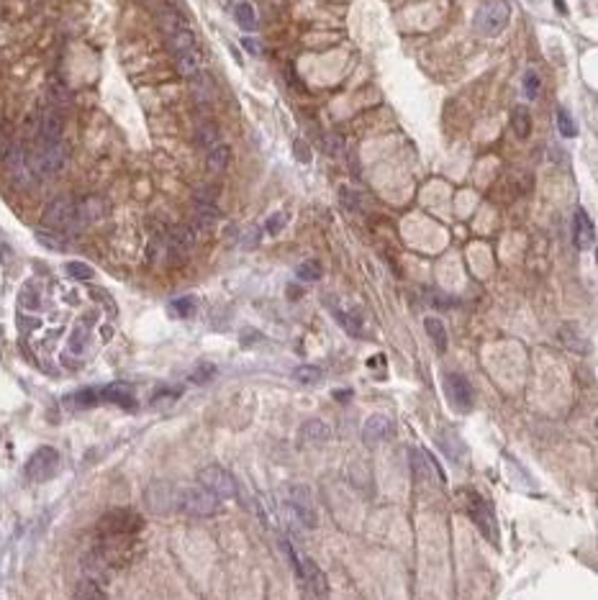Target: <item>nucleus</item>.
Wrapping results in <instances>:
<instances>
[{
  "instance_id": "obj_1",
  "label": "nucleus",
  "mask_w": 598,
  "mask_h": 600,
  "mask_svg": "<svg viewBox=\"0 0 598 600\" xmlns=\"http://www.w3.org/2000/svg\"><path fill=\"white\" fill-rule=\"evenodd\" d=\"M144 529V518L131 508H113L98 521V537L113 539V537H136Z\"/></svg>"
},
{
  "instance_id": "obj_2",
  "label": "nucleus",
  "mask_w": 598,
  "mask_h": 600,
  "mask_svg": "<svg viewBox=\"0 0 598 600\" xmlns=\"http://www.w3.org/2000/svg\"><path fill=\"white\" fill-rule=\"evenodd\" d=\"M70 162V147L65 141H41L39 149L31 154V165L36 177H49V175H59Z\"/></svg>"
},
{
  "instance_id": "obj_3",
  "label": "nucleus",
  "mask_w": 598,
  "mask_h": 600,
  "mask_svg": "<svg viewBox=\"0 0 598 600\" xmlns=\"http://www.w3.org/2000/svg\"><path fill=\"white\" fill-rule=\"evenodd\" d=\"M463 495H468V498H465V511H468V516L473 518L475 529L480 531L490 544H498V524H495L490 503L475 490H465Z\"/></svg>"
},
{
  "instance_id": "obj_4",
  "label": "nucleus",
  "mask_w": 598,
  "mask_h": 600,
  "mask_svg": "<svg viewBox=\"0 0 598 600\" xmlns=\"http://www.w3.org/2000/svg\"><path fill=\"white\" fill-rule=\"evenodd\" d=\"M144 503L155 516H167V513L177 511L180 505V490L167 482V480H155L149 482L147 490H144Z\"/></svg>"
},
{
  "instance_id": "obj_5",
  "label": "nucleus",
  "mask_w": 598,
  "mask_h": 600,
  "mask_svg": "<svg viewBox=\"0 0 598 600\" xmlns=\"http://www.w3.org/2000/svg\"><path fill=\"white\" fill-rule=\"evenodd\" d=\"M508 21H511V8L506 0H488L475 13V31H480L483 36H495L506 29Z\"/></svg>"
},
{
  "instance_id": "obj_6",
  "label": "nucleus",
  "mask_w": 598,
  "mask_h": 600,
  "mask_svg": "<svg viewBox=\"0 0 598 600\" xmlns=\"http://www.w3.org/2000/svg\"><path fill=\"white\" fill-rule=\"evenodd\" d=\"M3 165L8 167V177H11V182H14L16 187H31L33 182H36V172H33V165H31V154L26 152V147L24 144H16V147H11V152H8L6 162Z\"/></svg>"
},
{
  "instance_id": "obj_7",
  "label": "nucleus",
  "mask_w": 598,
  "mask_h": 600,
  "mask_svg": "<svg viewBox=\"0 0 598 600\" xmlns=\"http://www.w3.org/2000/svg\"><path fill=\"white\" fill-rule=\"evenodd\" d=\"M219 503L221 500L216 498L213 492H208L206 487H187V490L180 492V505H177V511L187 513V516H195V518H208L219 511Z\"/></svg>"
},
{
  "instance_id": "obj_8",
  "label": "nucleus",
  "mask_w": 598,
  "mask_h": 600,
  "mask_svg": "<svg viewBox=\"0 0 598 600\" xmlns=\"http://www.w3.org/2000/svg\"><path fill=\"white\" fill-rule=\"evenodd\" d=\"M75 211H78V200L70 195H59L49 203V208L44 211L41 224L49 231H70L75 229Z\"/></svg>"
},
{
  "instance_id": "obj_9",
  "label": "nucleus",
  "mask_w": 598,
  "mask_h": 600,
  "mask_svg": "<svg viewBox=\"0 0 598 600\" xmlns=\"http://www.w3.org/2000/svg\"><path fill=\"white\" fill-rule=\"evenodd\" d=\"M59 470V452L54 447H39L26 462V477L31 482H46Z\"/></svg>"
},
{
  "instance_id": "obj_10",
  "label": "nucleus",
  "mask_w": 598,
  "mask_h": 600,
  "mask_svg": "<svg viewBox=\"0 0 598 600\" xmlns=\"http://www.w3.org/2000/svg\"><path fill=\"white\" fill-rule=\"evenodd\" d=\"M285 500L293 508L296 518L306 529H316V511H314V495L309 485H288L285 487Z\"/></svg>"
},
{
  "instance_id": "obj_11",
  "label": "nucleus",
  "mask_w": 598,
  "mask_h": 600,
  "mask_svg": "<svg viewBox=\"0 0 598 600\" xmlns=\"http://www.w3.org/2000/svg\"><path fill=\"white\" fill-rule=\"evenodd\" d=\"M198 480H200V487H206V490L213 492L219 500L237 498V482H234V477L226 472L224 467H219V465L206 467V470L200 472Z\"/></svg>"
},
{
  "instance_id": "obj_12",
  "label": "nucleus",
  "mask_w": 598,
  "mask_h": 600,
  "mask_svg": "<svg viewBox=\"0 0 598 600\" xmlns=\"http://www.w3.org/2000/svg\"><path fill=\"white\" fill-rule=\"evenodd\" d=\"M444 393L450 398V403L457 410L468 413L475 403V393H473V385L465 375H457V372H447L444 375Z\"/></svg>"
},
{
  "instance_id": "obj_13",
  "label": "nucleus",
  "mask_w": 598,
  "mask_h": 600,
  "mask_svg": "<svg viewBox=\"0 0 598 600\" xmlns=\"http://www.w3.org/2000/svg\"><path fill=\"white\" fill-rule=\"evenodd\" d=\"M105 216V200L98 198V195H88L78 203V211H75V231L85 229V226L98 224L100 218Z\"/></svg>"
},
{
  "instance_id": "obj_14",
  "label": "nucleus",
  "mask_w": 598,
  "mask_h": 600,
  "mask_svg": "<svg viewBox=\"0 0 598 600\" xmlns=\"http://www.w3.org/2000/svg\"><path fill=\"white\" fill-rule=\"evenodd\" d=\"M391 434H393V421L388 418V415H370L367 423H365V428H362L365 444H370V447L388 441L391 439Z\"/></svg>"
},
{
  "instance_id": "obj_15",
  "label": "nucleus",
  "mask_w": 598,
  "mask_h": 600,
  "mask_svg": "<svg viewBox=\"0 0 598 600\" xmlns=\"http://www.w3.org/2000/svg\"><path fill=\"white\" fill-rule=\"evenodd\" d=\"M298 575L303 577V580L309 582V590L316 595V598H326L329 593V585H326V577H324L321 567L314 562V559H309V557H303L301 562V572Z\"/></svg>"
},
{
  "instance_id": "obj_16",
  "label": "nucleus",
  "mask_w": 598,
  "mask_h": 600,
  "mask_svg": "<svg viewBox=\"0 0 598 600\" xmlns=\"http://www.w3.org/2000/svg\"><path fill=\"white\" fill-rule=\"evenodd\" d=\"M62 131H65V118L62 113L54 108L44 110L39 121V139L41 141H57L62 139Z\"/></svg>"
},
{
  "instance_id": "obj_17",
  "label": "nucleus",
  "mask_w": 598,
  "mask_h": 600,
  "mask_svg": "<svg viewBox=\"0 0 598 600\" xmlns=\"http://www.w3.org/2000/svg\"><path fill=\"white\" fill-rule=\"evenodd\" d=\"M575 244H578V249H593V244H596V229H593L591 218H588V213L580 208V211H575Z\"/></svg>"
},
{
  "instance_id": "obj_18",
  "label": "nucleus",
  "mask_w": 598,
  "mask_h": 600,
  "mask_svg": "<svg viewBox=\"0 0 598 600\" xmlns=\"http://www.w3.org/2000/svg\"><path fill=\"white\" fill-rule=\"evenodd\" d=\"M100 400L113 403V405H121V408H134V390L126 383H113L108 388L100 390Z\"/></svg>"
},
{
  "instance_id": "obj_19",
  "label": "nucleus",
  "mask_w": 598,
  "mask_h": 600,
  "mask_svg": "<svg viewBox=\"0 0 598 600\" xmlns=\"http://www.w3.org/2000/svg\"><path fill=\"white\" fill-rule=\"evenodd\" d=\"M301 439L306 444H326L331 439V428L321 421V418H311L301 426Z\"/></svg>"
},
{
  "instance_id": "obj_20",
  "label": "nucleus",
  "mask_w": 598,
  "mask_h": 600,
  "mask_svg": "<svg viewBox=\"0 0 598 600\" xmlns=\"http://www.w3.org/2000/svg\"><path fill=\"white\" fill-rule=\"evenodd\" d=\"M229 162H232V149L226 147V144H216L213 149H208V157H206V170L208 172H224L226 167H229Z\"/></svg>"
},
{
  "instance_id": "obj_21",
  "label": "nucleus",
  "mask_w": 598,
  "mask_h": 600,
  "mask_svg": "<svg viewBox=\"0 0 598 600\" xmlns=\"http://www.w3.org/2000/svg\"><path fill=\"white\" fill-rule=\"evenodd\" d=\"M175 64H177V72H180L182 77H190V80H193V77L200 72V51L190 49V51H182V54H175Z\"/></svg>"
},
{
  "instance_id": "obj_22",
  "label": "nucleus",
  "mask_w": 598,
  "mask_h": 600,
  "mask_svg": "<svg viewBox=\"0 0 598 600\" xmlns=\"http://www.w3.org/2000/svg\"><path fill=\"white\" fill-rule=\"evenodd\" d=\"M219 218H221V211L213 200H198V205H195V224H198L200 229H211Z\"/></svg>"
},
{
  "instance_id": "obj_23",
  "label": "nucleus",
  "mask_w": 598,
  "mask_h": 600,
  "mask_svg": "<svg viewBox=\"0 0 598 600\" xmlns=\"http://www.w3.org/2000/svg\"><path fill=\"white\" fill-rule=\"evenodd\" d=\"M72 600H108V598H105L103 588L98 585V580L85 577V580H80L78 585H75V595H72Z\"/></svg>"
},
{
  "instance_id": "obj_24",
  "label": "nucleus",
  "mask_w": 598,
  "mask_h": 600,
  "mask_svg": "<svg viewBox=\"0 0 598 600\" xmlns=\"http://www.w3.org/2000/svg\"><path fill=\"white\" fill-rule=\"evenodd\" d=\"M160 29L165 31V36H170V33L180 31V29H187V21L180 11H175V8H165V11L160 13Z\"/></svg>"
},
{
  "instance_id": "obj_25",
  "label": "nucleus",
  "mask_w": 598,
  "mask_h": 600,
  "mask_svg": "<svg viewBox=\"0 0 598 600\" xmlns=\"http://www.w3.org/2000/svg\"><path fill=\"white\" fill-rule=\"evenodd\" d=\"M167 44H170V49H172V54H182V51L198 49V46H195V33L190 31V29H180V31L170 33Z\"/></svg>"
},
{
  "instance_id": "obj_26",
  "label": "nucleus",
  "mask_w": 598,
  "mask_h": 600,
  "mask_svg": "<svg viewBox=\"0 0 598 600\" xmlns=\"http://www.w3.org/2000/svg\"><path fill=\"white\" fill-rule=\"evenodd\" d=\"M234 19H237V24L244 29V31H254L257 29V11H254V6H249V3H237L234 6Z\"/></svg>"
},
{
  "instance_id": "obj_27",
  "label": "nucleus",
  "mask_w": 598,
  "mask_h": 600,
  "mask_svg": "<svg viewBox=\"0 0 598 600\" xmlns=\"http://www.w3.org/2000/svg\"><path fill=\"white\" fill-rule=\"evenodd\" d=\"M424 329H426V333H429V338L434 341V346H437L439 351L447 349V329H444L442 321L434 319V316H429V319L424 321Z\"/></svg>"
},
{
  "instance_id": "obj_28",
  "label": "nucleus",
  "mask_w": 598,
  "mask_h": 600,
  "mask_svg": "<svg viewBox=\"0 0 598 600\" xmlns=\"http://www.w3.org/2000/svg\"><path fill=\"white\" fill-rule=\"evenodd\" d=\"M195 141H198V147H206V149L216 147V141H219V128H216V123L213 121L200 123V126L195 128Z\"/></svg>"
},
{
  "instance_id": "obj_29",
  "label": "nucleus",
  "mask_w": 598,
  "mask_h": 600,
  "mask_svg": "<svg viewBox=\"0 0 598 600\" xmlns=\"http://www.w3.org/2000/svg\"><path fill=\"white\" fill-rule=\"evenodd\" d=\"M88 338H91V331H88V324L85 321H80L75 329H72V333H70V351L72 354H83L85 351V346H88Z\"/></svg>"
},
{
  "instance_id": "obj_30",
  "label": "nucleus",
  "mask_w": 598,
  "mask_h": 600,
  "mask_svg": "<svg viewBox=\"0 0 598 600\" xmlns=\"http://www.w3.org/2000/svg\"><path fill=\"white\" fill-rule=\"evenodd\" d=\"M98 403H100V390H93V388L80 390L72 398H67V405H75V408H93Z\"/></svg>"
},
{
  "instance_id": "obj_31",
  "label": "nucleus",
  "mask_w": 598,
  "mask_h": 600,
  "mask_svg": "<svg viewBox=\"0 0 598 600\" xmlns=\"http://www.w3.org/2000/svg\"><path fill=\"white\" fill-rule=\"evenodd\" d=\"M334 319L341 324V329L347 333H352V336H362V321L354 316V313H347L341 311V308H334Z\"/></svg>"
},
{
  "instance_id": "obj_32",
  "label": "nucleus",
  "mask_w": 598,
  "mask_h": 600,
  "mask_svg": "<svg viewBox=\"0 0 598 600\" xmlns=\"http://www.w3.org/2000/svg\"><path fill=\"white\" fill-rule=\"evenodd\" d=\"M511 123H514L516 136L527 139L529 131H532V115H529V110L527 108H516L514 115H511Z\"/></svg>"
},
{
  "instance_id": "obj_33",
  "label": "nucleus",
  "mask_w": 598,
  "mask_h": 600,
  "mask_svg": "<svg viewBox=\"0 0 598 600\" xmlns=\"http://www.w3.org/2000/svg\"><path fill=\"white\" fill-rule=\"evenodd\" d=\"M560 338H562V344H565L567 349L578 351V354H583V351H588V344H585V338L580 336V333L575 331V329H570V326H567V329H562V331H560Z\"/></svg>"
},
{
  "instance_id": "obj_34",
  "label": "nucleus",
  "mask_w": 598,
  "mask_h": 600,
  "mask_svg": "<svg viewBox=\"0 0 598 600\" xmlns=\"http://www.w3.org/2000/svg\"><path fill=\"white\" fill-rule=\"evenodd\" d=\"M193 95H195V100H200V103H208L213 98L211 80H208L203 72H198V75L193 77Z\"/></svg>"
},
{
  "instance_id": "obj_35",
  "label": "nucleus",
  "mask_w": 598,
  "mask_h": 600,
  "mask_svg": "<svg viewBox=\"0 0 598 600\" xmlns=\"http://www.w3.org/2000/svg\"><path fill=\"white\" fill-rule=\"evenodd\" d=\"M296 275H298V280H303V282H316L321 277V264L316 262V259H309V262L298 264Z\"/></svg>"
},
{
  "instance_id": "obj_36",
  "label": "nucleus",
  "mask_w": 598,
  "mask_h": 600,
  "mask_svg": "<svg viewBox=\"0 0 598 600\" xmlns=\"http://www.w3.org/2000/svg\"><path fill=\"white\" fill-rule=\"evenodd\" d=\"M324 149H326L329 157H344V152H347V141H344L341 134H329L326 139H324Z\"/></svg>"
},
{
  "instance_id": "obj_37",
  "label": "nucleus",
  "mask_w": 598,
  "mask_h": 600,
  "mask_svg": "<svg viewBox=\"0 0 598 600\" xmlns=\"http://www.w3.org/2000/svg\"><path fill=\"white\" fill-rule=\"evenodd\" d=\"M557 128H560V134L565 136V139H572V136L578 134V126H575L572 115L567 113L565 108H557Z\"/></svg>"
},
{
  "instance_id": "obj_38",
  "label": "nucleus",
  "mask_w": 598,
  "mask_h": 600,
  "mask_svg": "<svg viewBox=\"0 0 598 600\" xmlns=\"http://www.w3.org/2000/svg\"><path fill=\"white\" fill-rule=\"evenodd\" d=\"M65 269L72 280H93V275H96L91 264H85V262H67Z\"/></svg>"
},
{
  "instance_id": "obj_39",
  "label": "nucleus",
  "mask_w": 598,
  "mask_h": 600,
  "mask_svg": "<svg viewBox=\"0 0 598 600\" xmlns=\"http://www.w3.org/2000/svg\"><path fill=\"white\" fill-rule=\"evenodd\" d=\"M296 380L298 383H306V385H316L321 380V370H319V367H311V364H303V367L296 370Z\"/></svg>"
},
{
  "instance_id": "obj_40",
  "label": "nucleus",
  "mask_w": 598,
  "mask_h": 600,
  "mask_svg": "<svg viewBox=\"0 0 598 600\" xmlns=\"http://www.w3.org/2000/svg\"><path fill=\"white\" fill-rule=\"evenodd\" d=\"M170 311L175 313V316H180V319H187V316H193L195 311V300L193 298H177L170 303Z\"/></svg>"
},
{
  "instance_id": "obj_41",
  "label": "nucleus",
  "mask_w": 598,
  "mask_h": 600,
  "mask_svg": "<svg viewBox=\"0 0 598 600\" xmlns=\"http://www.w3.org/2000/svg\"><path fill=\"white\" fill-rule=\"evenodd\" d=\"M213 375H216V364L203 362V364H198V367H195V372L190 375V380H193V383H198V385H203V383H208Z\"/></svg>"
},
{
  "instance_id": "obj_42",
  "label": "nucleus",
  "mask_w": 598,
  "mask_h": 600,
  "mask_svg": "<svg viewBox=\"0 0 598 600\" xmlns=\"http://www.w3.org/2000/svg\"><path fill=\"white\" fill-rule=\"evenodd\" d=\"M21 306L29 308V311H36L39 308V293L33 290V285H26V288L21 290Z\"/></svg>"
},
{
  "instance_id": "obj_43",
  "label": "nucleus",
  "mask_w": 598,
  "mask_h": 600,
  "mask_svg": "<svg viewBox=\"0 0 598 600\" xmlns=\"http://www.w3.org/2000/svg\"><path fill=\"white\" fill-rule=\"evenodd\" d=\"M524 93H527L529 100H534L537 93H540V75L534 70H529L527 75H524Z\"/></svg>"
},
{
  "instance_id": "obj_44",
  "label": "nucleus",
  "mask_w": 598,
  "mask_h": 600,
  "mask_svg": "<svg viewBox=\"0 0 598 600\" xmlns=\"http://www.w3.org/2000/svg\"><path fill=\"white\" fill-rule=\"evenodd\" d=\"M36 239H39L44 247H49V249H54V252H62L65 249V242L57 237V231H52V234H46V231H39L36 234Z\"/></svg>"
},
{
  "instance_id": "obj_45",
  "label": "nucleus",
  "mask_w": 598,
  "mask_h": 600,
  "mask_svg": "<svg viewBox=\"0 0 598 600\" xmlns=\"http://www.w3.org/2000/svg\"><path fill=\"white\" fill-rule=\"evenodd\" d=\"M285 221H288V216L285 213H275V216H270L267 218V234H280V231L285 229Z\"/></svg>"
},
{
  "instance_id": "obj_46",
  "label": "nucleus",
  "mask_w": 598,
  "mask_h": 600,
  "mask_svg": "<svg viewBox=\"0 0 598 600\" xmlns=\"http://www.w3.org/2000/svg\"><path fill=\"white\" fill-rule=\"evenodd\" d=\"M339 195H341V200H344V208H347V211H360V198H354L347 187H341Z\"/></svg>"
},
{
  "instance_id": "obj_47",
  "label": "nucleus",
  "mask_w": 598,
  "mask_h": 600,
  "mask_svg": "<svg viewBox=\"0 0 598 600\" xmlns=\"http://www.w3.org/2000/svg\"><path fill=\"white\" fill-rule=\"evenodd\" d=\"M8 152H11V139H8V134H6V131H0V165H3V162H6Z\"/></svg>"
},
{
  "instance_id": "obj_48",
  "label": "nucleus",
  "mask_w": 598,
  "mask_h": 600,
  "mask_svg": "<svg viewBox=\"0 0 598 600\" xmlns=\"http://www.w3.org/2000/svg\"><path fill=\"white\" fill-rule=\"evenodd\" d=\"M242 44H244V49H247V51H252V54H262V46H259L257 38L244 36V38H242Z\"/></svg>"
}]
</instances>
